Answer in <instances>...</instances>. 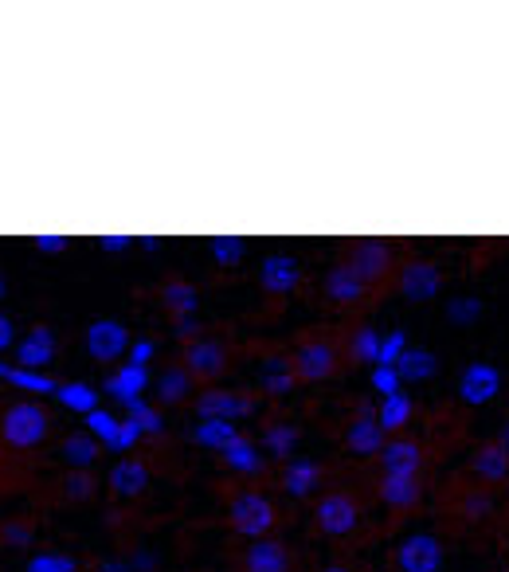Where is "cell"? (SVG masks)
Wrapping results in <instances>:
<instances>
[{
    "label": "cell",
    "instance_id": "obj_1",
    "mask_svg": "<svg viewBox=\"0 0 509 572\" xmlns=\"http://www.w3.org/2000/svg\"><path fill=\"white\" fill-rule=\"evenodd\" d=\"M47 435V416L36 400H16L4 408V424H0V439L16 451H32L40 447Z\"/></svg>",
    "mask_w": 509,
    "mask_h": 572
},
{
    "label": "cell",
    "instance_id": "obj_2",
    "mask_svg": "<svg viewBox=\"0 0 509 572\" xmlns=\"http://www.w3.org/2000/svg\"><path fill=\"white\" fill-rule=\"evenodd\" d=\"M228 518H232L235 533L259 541V537H267V533L275 529V506H271V498L259 494V490H239L232 498V506H228Z\"/></svg>",
    "mask_w": 509,
    "mask_h": 572
},
{
    "label": "cell",
    "instance_id": "obj_3",
    "mask_svg": "<svg viewBox=\"0 0 509 572\" xmlns=\"http://www.w3.org/2000/svg\"><path fill=\"white\" fill-rule=\"evenodd\" d=\"M259 412V400L247 392H232V388H204L196 396V416L200 420H247Z\"/></svg>",
    "mask_w": 509,
    "mask_h": 572
},
{
    "label": "cell",
    "instance_id": "obj_4",
    "mask_svg": "<svg viewBox=\"0 0 509 572\" xmlns=\"http://www.w3.org/2000/svg\"><path fill=\"white\" fill-rule=\"evenodd\" d=\"M314 522H318V529H322L325 537H349V533L361 525V506H357L353 494L333 490V494H322V498H318Z\"/></svg>",
    "mask_w": 509,
    "mask_h": 572
},
{
    "label": "cell",
    "instance_id": "obj_5",
    "mask_svg": "<svg viewBox=\"0 0 509 572\" xmlns=\"http://www.w3.org/2000/svg\"><path fill=\"white\" fill-rule=\"evenodd\" d=\"M259 286H263L271 298H290V294L302 286V263H298L290 251L263 255V263H259Z\"/></svg>",
    "mask_w": 509,
    "mask_h": 572
},
{
    "label": "cell",
    "instance_id": "obj_6",
    "mask_svg": "<svg viewBox=\"0 0 509 572\" xmlns=\"http://www.w3.org/2000/svg\"><path fill=\"white\" fill-rule=\"evenodd\" d=\"M502 392V373L490 361H470L459 373V400L466 408H482Z\"/></svg>",
    "mask_w": 509,
    "mask_h": 572
},
{
    "label": "cell",
    "instance_id": "obj_7",
    "mask_svg": "<svg viewBox=\"0 0 509 572\" xmlns=\"http://www.w3.org/2000/svg\"><path fill=\"white\" fill-rule=\"evenodd\" d=\"M83 345H87V357H91V361H98V365H114V361L130 349V334H126L122 322L102 318V322H91V326H87Z\"/></svg>",
    "mask_w": 509,
    "mask_h": 572
},
{
    "label": "cell",
    "instance_id": "obj_8",
    "mask_svg": "<svg viewBox=\"0 0 509 572\" xmlns=\"http://www.w3.org/2000/svg\"><path fill=\"white\" fill-rule=\"evenodd\" d=\"M396 569L400 572H439L443 569V541L431 533H412L396 549Z\"/></svg>",
    "mask_w": 509,
    "mask_h": 572
},
{
    "label": "cell",
    "instance_id": "obj_9",
    "mask_svg": "<svg viewBox=\"0 0 509 572\" xmlns=\"http://www.w3.org/2000/svg\"><path fill=\"white\" fill-rule=\"evenodd\" d=\"M349 267L361 283H380L388 271H392V243L388 239H361L349 255Z\"/></svg>",
    "mask_w": 509,
    "mask_h": 572
},
{
    "label": "cell",
    "instance_id": "obj_10",
    "mask_svg": "<svg viewBox=\"0 0 509 572\" xmlns=\"http://www.w3.org/2000/svg\"><path fill=\"white\" fill-rule=\"evenodd\" d=\"M439 290H443L439 263H431V259L404 263V271H400V294H404L408 302H431V298H439Z\"/></svg>",
    "mask_w": 509,
    "mask_h": 572
},
{
    "label": "cell",
    "instance_id": "obj_11",
    "mask_svg": "<svg viewBox=\"0 0 509 572\" xmlns=\"http://www.w3.org/2000/svg\"><path fill=\"white\" fill-rule=\"evenodd\" d=\"M337 369V349L329 341H302L294 349V377L298 381H325Z\"/></svg>",
    "mask_w": 509,
    "mask_h": 572
},
{
    "label": "cell",
    "instance_id": "obj_12",
    "mask_svg": "<svg viewBox=\"0 0 509 572\" xmlns=\"http://www.w3.org/2000/svg\"><path fill=\"white\" fill-rule=\"evenodd\" d=\"M185 365L192 377H204V381H212V377H220L224 369H228V349H224V341H212V337H200V341H188L185 345Z\"/></svg>",
    "mask_w": 509,
    "mask_h": 572
},
{
    "label": "cell",
    "instance_id": "obj_13",
    "mask_svg": "<svg viewBox=\"0 0 509 572\" xmlns=\"http://www.w3.org/2000/svg\"><path fill=\"white\" fill-rule=\"evenodd\" d=\"M255 381H259V392L263 396H290L294 392V357H286V353H267L263 361H259V369H255Z\"/></svg>",
    "mask_w": 509,
    "mask_h": 572
},
{
    "label": "cell",
    "instance_id": "obj_14",
    "mask_svg": "<svg viewBox=\"0 0 509 572\" xmlns=\"http://www.w3.org/2000/svg\"><path fill=\"white\" fill-rule=\"evenodd\" d=\"M55 361V334H51V326H32L28 334L16 341V365L20 369H44Z\"/></svg>",
    "mask_w": 509,
    "mask_h": 572
},
{
    "label": "cell",
    "instance_id": "obj_15",
    "mask_svg": "<svg viewBox=\"0 0 509 572\" xmlns=\"http://www.w3.org/2000/svg\"><path fill=\"white\" fill-rule=\"evenodd\" d=\"M106 486H110L118 498H138V494H145V486H149V467H145L141 459L122 455V459L106 471Z\"/></svg>",
    "mask_w": 509,
    "mask_h": 572
},
{
    "label": "cell",
    "instance_id": "obj_16",
    "mask_svg": "<svg viewBox=\"0 0 509 572\" xmlns=\"http://www.w3.org/2000/svg\"><path fill=\"white\" fill-rule=\"evenodd\" d=\"M388 431L380 428V420L376 416H357L349 428H345V447L357 455V459H372V455H380L384 451V439Z\"/></svg>",
    "mask_w": 509,
    "mask_h": 572
},
{
    "label": "cell",
    "instance_id": "obj_17",
    "mask_svg": "<svg viewBox=\"0 0 509 572\" xmlns=\"http://www.w3.org/2000/svg\"><path fill=\"white\" fill-rule=\"evenodd\" d=\"M365 294H369V286L353 275L349 263H337V267L325 271V298H329V302H337V306H357V302H365Z\"/></svg>",
    "mask_w": 509,
    "mask_h": 572
},
{
    "label": "cell",
    "instance_id": "obj_18",
    "mask_svg": "<svg viewBox=\"0 0 509 572\" xmlns=\"http://www.w3.org/2000/svg\"><path fill=\"white\" fill-rule=\"evenodd\" d=\"M380 467H384V475H419L423 447L416 439H388L380 451Z\"/></svg>",
    "mask_w": 509,
    "mask_h": 572
},
{
    "label": "cell",
    "instance_id": "obj_19",
    "mask_svg": "<svg viewBox=\"0 0 509 572\" xmlns=\"http://www.w3.org/2000/svg\"><path fill=\"white\" fill-rule=\"evenodd\" d=\"M145 388H153V381H149V369H141V365H122L118 373H110L106 381H102V392L106 396H114L118 404H130V400H138Z\"/></svg>",
    "mask_w": 509,
    "mask_h": 572
},
{
    "label": "cell",
    "instance_id": "obj_20",
    "mask_svg": "<svg viewBox=\"0 0 509 572\" xmlns=\"http://www.w3.org/2000/svg\"><path fill=\"white\" fill-rule=\"evenodd\" d=\"M243 569L247 572H290V553L282 541H251L243 553Z\"/></svg>",
    "mask_w": 509,
    "mask_h": 572
},
{
    "label": "cell",
    "instance_id": "obj_21",
    "mask_svg": "<svg viewBox=\"0 0 509 572\" xmlns=\"http://www.w3.org/2000/svg\"><path fill=\"white\" fill-rule=\"evenodd\" d=\"M423 498V482L419 475H384L380 478V502L392 510H412Z\"/></svg>",
    "mask_w": 509,
    "mask_h": 572
},
{
    "label": "cell",
    "instance_id": "obj_22",
    "mask_svg": "<svg viewBox=\"0 0 509 572\" xmlns=\"http://www.w3.org/2000/svg\"><path fill=\"white\" fill-rule=\"evenodd\" d=\"M224 455V467L235 471V475H263L267 471V459H263V451L251 443V439H243V435H235L232 443L220 451Z\"/></svg>",
    "mask_w": 509,
    "mask_h": 572
},
{
    "label": "cell",
    "instance_id": "obj_23",
    "mask_svg": "<svg viewBox=\"0 0 509 572\" xmlns=\"http://www.w3.org/2000/svg\"><path fill=\"white\" fill-rule=\"evenodd\" d=\"M396 373H400L404 384H423L439 373V361H435V353L427 345H408L404 357L396 361Z\"/></svg>",
    "mask_w": 509,
    "mask_h": 572
},
{
    "label": "cell",
    "instance_id": "obj_24",
    "mask_svg": "<svg viewBox=\"0 0 509 572\" xmlns=\"http://www.w3.org/2000/svg\"><path fill=\"white\" fill-rule=\"evenodd\" d=\"M322 482V467L314 459H290L286 463V475H282V490L290 498H310Z\"/></svg>",
    "mask_w": 509,
    "mask_h": 572
},
{
    "label": "cell",
    "instance_id": "obj_25",
    "mask_svg": "<svg viewBox=\"0 0 509 572\" xmlns=\"http://www.w3.org/2000/svg\"><path fill=\"white\" fill-rule=\"evenodd\" d=\"M470 471L482 478V482H490V486L506 482L509 478V451L502 447V443H486V447H478V451H474Z\"/></svg>",
    "mask_w": 509,
    "mask_h": 572
},
{
    "label": "cell",
    "instance_id": "obj_26",
    "mask_svg": "<svg viewBox=\"0 0 509 572\" xmlns=\"http://www.w3.org/2000/svg\"><path fill=\"white\" fill-rule=\"evenodd\" d=\"M416 416V400L408 392H396V396H384L380 408H376V420L384 431H404Z\"/></svg>",
    "mask_w": 509,
    "mask_h": 572
},
{
    "label": "cell",
    "instance_id": "obj_27",
    "mask_svg": "<svg viewBox=\"0 0 509 572\" xmlns=\"http://www.w3.org/2000/svg\"><path fill=\"white\" fill-rule=\"evenodd\" d=\"M161 306H165L169 314H177V318H196V310H200V290L192 283L173 279V283L161 286Z\"/></svg>",
    "mask_w": 509,
    "mask_h": 572
},
{
    "label": "cell",
    "instance_id": "obj_28",
    "mask_svg": "<svg viewBox=\"0 0 509 572\" xmlns=\"http://www.w3.org/2000/svg\"><path fill=\"white\" fill-rule=\"evenodd\" d=\"M98 451H102V447H98V439H94L91 431H71V435L63 439V451H59V455H63L67 467L87 471L94 459H98Z\"/></svg>",
    "mask_w": 509,
    "mask_h": 572
},
{
    "label": "cell",
    "instance_id": "obj_29",
    "mask_svg": "<svg viewBox=\"0 0 509 572\" xmlns=\"http://www.w3.org/2000/svg\"><path fill=\"white\" fill-rule=\"evenodd\" d=\"M188 435H192V443L204 447V451H224L235 435H239V428H235L232 420H200Z\"/></svg>",
    "mask_w": 509,
    "mask_h": 572
},
{
    "label": "cell",
    "instance_id": "obj_30",
    "mask_svg": "<svg viewBox=\"0 0 509 572\" xmlns=\"http://www.w3.org/2000/svg\"><path fill=\"white\" fill-rule=\"evenodd\" d=\"M157 400L161 404H181L188 400V392H192V373H188L185 365H169L161 377H157Z\"/></svg>",
    "mask_w": 509,
    "mask_h": 572
},
{
    "label": "cell",
    "instance_id": "obj_31",
    "mask_svg": "<svg viewBox=\"0 0 509 572\" xmlns=\"http://www.w3.org/2000/svg\"><path fill=\"white\" fill-rule=\"evenodd\" d=\"M298 439H302V431L294 428V424H271V428L263 431V443H259V447H267V455L278 459V463H290Z\"/></svg>",
    "mask_w": 509,
    "mask_h": 572
},
{
    "label": "cell",
    "instance_id": "obj_32",
    "mask_svg": "<svg viewBox=\"0 0 509 572\" xmlns=\"http://www.w3.org/2000/svg\"><path fill=\"white\" fill-rule=\"evenodd\" d=\"M55 400L63 404V408H71V412H79V416H87V412H94L98 408V392H94V384H59L55 388Z\"/></svg>",
    "mask_w": 509,
    "mask_h": 572
},
{
    "label": "cell",
    "instance_id": "obj_33",
    "mask_svg": "<svg viewBox=\"0 0 509 572\" xmlns=\"http://www.w3.org/2000/svg\"><path fill=\"white\" fill-rule=\"evenodd\" d=\"M208 251H212V263L224 267V271H235L247 259V243L239 236H212L208 239Z\"/></svg>",
    "mask_w": 509,
    "mask_h": 572
},
{
    "label": "cell",
    "instance_id": "obj_34",
    "mask_svg": "<svg viewBox=\"0 0 509 572\" xmlns=\"http://www.w3.org/2000/svg\"><path fill=\"white\" fill-rule=\"evenodd\" d=\"M482 314H486V302L478 294H455V298H447V322L451 326H474Z\"/></svg>",
    "mask_w": 509,
    "mask_h": 572
},
{
    "label": "cell",
    "instance_id": "obj_35",
    "mask_svg": "<svg viewBox=\"0 0 509 572\" xmlns=\"http://www.w3.org/2000/svg\"><path fill=\"white\" fill-rule=\"evenodd\" d=\"M349 353H353V361H361V365H380V330H372V326H361L353 341H349Z\"/></svg>",
    "mask_w": 509,
    "mask_h": 572
},
{
    "label": "cell",
    "instance_id": "obj_36",
    "mask_svg": "<svg viewBox=\"0 0 509 572\" xmlns=\"http://www.w3.org/2000/svg\"><path fill=\"white\" fill-rule=\"evenodd\" d=\"M83 424H87V431H91L106 451H110V447H114V439H118V424H122V420H118V416H110L106 408H94V412L83 416Z\"/></svg>",
    "mask_w": 509,
    "mask_h": 572
},
{
    "label": "cell",
    "instance_id": "obj_37",
    "mask_svg": "<svg viewBox=\"0 0 509 572\" xmlns=\"http://www.w3.org/2000/svg\"><path fill=\"white\" fill-rule=\"evenodd\" d=\"M24 572H79V561L67 553H36V557H28Z\"/></svg>",
    "mask_w": 509,
    "mask_h": 572
},
{
    "label": "cell",
    "instance_id": "obj_38",
    "mask_svg": "<svg viewBox=\"0 0 509 572\" xmlns=\"http://www.w3.org/2000/svg\"><path fill=\"white\" fill-rule=\"evenodd\" d=\"M372 392L384 400V396H396V392H404V381H400V373H396V365H372Z\"/></svg>",
    "mask_w": 509,
    "mask_h": 572
},
{
    "label": "cell",
    "instance_id": "obj_39",
    "mask_svg": "<svg viewBox=\"0 0 509 572\" xmlns=\"http://www.w3.org/2000/svg\"><path fill=\"white\" fill-rule=\"evenodd\" d=\"M126 412H130V416L138 420L145 435H161V431H165V420L157 416V408H153V404H145L141 396H138V400H130V404H126Z\"/></svg>",
    "mask_w": 509,
    "mask_h": 572
},
{
    "label": "cell",
    "instance_id": "obj_40",
    "mask_svg": "<svg viewBox=\"0 0 509 572\" xmlns=\"http://www.w3.org/2000/svg\"><path fill=\"white\" fill-rule=\"evenodd\" d=\"M490 510H494V498H490L486 490L466 494V498H463V518H466V522H486V518H490Z\"/></svg>",
    "mask_w": 509,
    "mask_h": 572
},
{
    "label": "cell",
    "instance_id": "obj_41",
    "mask_svg": "<svg viewBox=\"0 0 509 572\" xmlns=\"http://www.w3.org/2000/svg\"><path fill=\"white\" fill-rule=\"evenodd\" d=\"M408 349V334L404 330H392V334L380 337V365H396Z\"/></svg>",
    "mask_w": 509,
    "mask_h": 572
},
{
    "label": "cell",
    "instance_id": "obj_42",
    "mask_svg": "<svg viewBox=\"0 0 509 572\" xmlns=\"http://www.w3.org/2000/svg\"><path fill=\"white\" fill-rule=\"evenodd\" d=\"M141 435H145V431H141L138 420H134V416H122V424H118V439H114V447H110V451H114V455H126Z\"/></svg>",
    "mask_w": 509,
    "mask_h": 572
},
{
    "label": "cell",
    "instance_id": "obj_43",
    "mask_svg": "<svg viewBox=\"0 0 509 572\" xmlns=\"http://www.w3.org/2000/svg\"><path fill=\"white\" fill-rule=\"evenodd\" d=\"M94 486H98V482H94L87 471H75V475H67V482H63V490H67L71 502H87L94 494Z\"/></svg>",
    "mask_w": 509,
    "mask_h": 572
},
{
    "label": "cell",
    "instance_id": "obj_44",
    "mask_svg": "<svg viewBox=\"0 0 509 572\" xmlns=\"http://www.w3.org/2000/svg\"><path fill=\"white\" fill-rule=\"evenodd\" d=\"M0 537H4L12 549H28V545L36 541L32 525H24V522H4V525H0Z\"/></svg>",
    "mask_w": 509,
    "mask_h": 572
},
{
    "label": "cell",
    "instance_id": "obj_45",
    "mask_svg": "<svg viewBox=\"0 0 509 572\" xmlns=\"http://www.w3.org/2000/svg\"><path fill=\"white\" fill-rule=\"evenodd\" d=\"M153 353H157V345H153L149 337H138V341L130 345V365H141V369H145V365L153 361Z\"/></svg>",
    "mask_w": 509,
    "mask_h": 572
},
{
    "label": "cell",
    "instance_id": "obj_46",
    "mask_svg": "<svg viewBox=\"0 0 509 572\" xmlns=\"http://www.w3.org/2000/svg\"><path fill=\"white\" fill-rule=\"evenodd\" d=\"M200 330H204V326H200V322H196V318H177V326H173V337H181V341H200Z\"/></svg>",
    "mask_w": 509,
    "mask_h": 572
},
{
    "label": "cell",
    "instance_id": "obj_47",
    "mask_svg": "<svg viewBox=\"0 0 509 572\" xmlns=\"http://www.w3.org/2000/svg\"><path fill=\"white\" fill-rule=\"evenodd\" d=\"M36 251L59 255V251H67V236H36Z\"/></svg>",
    "mask_w": 509,
    "mask_h": 572
},
{
    "label": "cell",
    "instance_id": "obj_48",
    "mask_svg": "<svg viewBox=\"0 0 509 572\" xmlns=\"http://www.w3.org/2000/svg\"><path fill=\"white\" fill-rule=\"evenodd\" d=\"M98 247L118 255V251H130V236H98Z\"/></svg>",
    "mask_w": 509,
    "mask_h": 572
},
{
    "label": "cell",
    "instance_id": "obj_49",
    "mask_svg": "<svg viewBox=\"0 0 509 572\" xmlns=\"http://www.w3.org/2000/svg\"><path fill=\"white\" fill-rule=\"evenodd\" d=\"M12 345H16V326H12V318L0 314V353H8Z\"/></svg>",
    "mask_w": 509,
    "mask_h": 572
},
{
    "label": "cell",
    "instance_id": "obj_50",
    "mask_svg": "<svg viewBox=\"0 0 509 572\" xmlns=\"http://www.w3.org/2000/svg\"><path fill=\"white\" fill-rule=\"evenodd\" d=\"M130 565H134V572H153L157 569V557H153L149 549H138V553L130 557Z\"/></svg>",
    "mask_w": 509,
    "mask_h": 572
},
{
    "label": "cell",
    "instance_id": "obj_51",
    "mask_svg": "<svg viewBox=\"0 0 509 572\" xmlns=\"http://www.w3.org/2000/svg\"><path fill=\"white\" fill-rule=\"evenodd\" d=\"M98 572H134V565L130 561H102Z\"/></svg>",
    "mask_w": 509,
    "mask_h": 572
},
{
    "label": "cell",
    "instance_id": "obj_52",
    "mask_svg": "<svg viewBox=\"0 0 509 572\" xmlns=\"http://www.w3.org/2000/svg\"><path fill=\"white\" fill-rule=\"evenodd\" d=\"M138 243H141V247H145V251H161V243H165V239H157V236H141Z\"/></svg>",
    "mask_w": 509,
    "mask_h": 572
},
{
    "label": "cell",
    "instance_id": "obj_53",
    "mask_svg": "<svg viewBox=\"0 0 509 572\" xmlns=\"http://www.w3.org/2000/svg\"><path fill=\"white\" fill-rule=\"evenodd\" d=\"M498 443H502V447L509 451V420H506V428H502V439H498Z\"/></svg>",
    "mask_w": 509,
    "mask_h": 572
},
{
    "label": "cell",
    "instance_id": "obj_54",
    "mask_svg": "<svg viewBox=\"0 0 509 572\" xmlns=\"http://www.w3.org/2000/svg\"><path fill=\"white\" fill-rule=\"evenodd\" d=\"M322 572H353V569H345V565H329V569H322Z\"/></svg>",
    "mask_w": 509,
    "mask_h": 572
},
{
    "label": "cell",
    "instance_id": "obj_55",
    "mask_svg": "<svg viewBox=\"0 0 509 572\" xmlns=\"http://www.w3.org/2000/svg\"><path fill=\"white\" fill-rule=\"evenodd\" d=\"M4 294H8V286H4V275H0V298H4Z\"/></svg>",
    "mask_w": 509,
    "mask_h": 572
}]
</instances>
